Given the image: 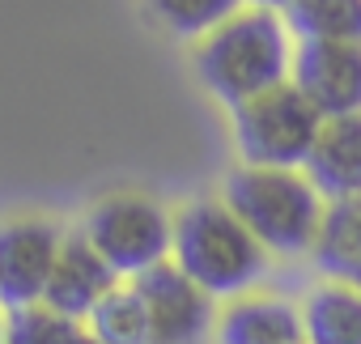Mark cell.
<instances>
[{"mask_svg": "<svg viewBox=\"0 0 361 344\" xmlns=\"http://www.w3.org/2000/svg\"><path fill=\"white\" fill-rule=\"evenodd\" d=\"M293 51H298V35L281 9L243 5L217 30L196 39L192 64H196L200 85L217 102L238 106V102L289 81Z\"/></svg>", "mask_w": 361, "mask_h": 344, "instance_id": "6da1fadb", "label": "cell"}, {"mask_svg": "<svg viewBox=\"0 0 361 344\" xmlns=\"http://www.w3.org/2000/svg\"><path fill=\"white\" fill-rule=\"evenodd\" d=\"M221 200L276 259L310 255L327 213V196L302 166H238L226 175Z\"/></svg>", "mask_w": 361, "mask_h": 344, "instance_id": "7a4b0ae2", "label": "cell"}, {"mask_svg": "<svg viewBox=\"0 0 361 344\" xmlns=\"http://www.w3.org/2000/svg\"><path fill=\"white\" fill-rule=\"evenodd\" d=\"M170 259L200 289L230 302V297L251 293L264 281L272 251L247 230V221L226 200H192L174 213Z\"/></svg>", "mask_w": 361, "mask_h": 344, "instance_id": "3957f363", "label": "cell"}, {"mask_svg": "<svg viewBox=\"0 0 361 344\" xmlns=\"http://www.w3.org/2000/svg\"><path fill=\"white\" fill-rule=\"evenodd\" d=\"M230 123L243 166H306L323 132V111L293 81H281L230 106Z\"/></svg>", "mask_w": 361, "mask_h": 344, "instance_id": "277c9868", "label": "cell"}, {"mask_svg": "<svg viewBox=\"0 0 361 344\" xmlns=\"http://www.w3.org/2000/svg\"><path fill=\"white\" fill-rule=\"evenodd\" d=\"M119 276H140L174 251V217L145 192H111L85 213L81 230Z\"/></svg>", "mask_w": 361, "mask_h": 344, "instance_id": "5b68a950", "label": "cell"}, {"mask_svg": "<svg viewBox=\"0 0 361 344\" xmlns=\"http://www.w3.org/2000/svg\"><path fill=\"white\" fill-rule=\"evenodd\" d=\"M64 238L68 234L47 217L0 221V306L22 310L43 302Z\"/></svg>", "mask_w": 361, "mask_h": 344, "instance_id": "8992f818", "label": "cell"}, {"mask_svg": "<svg viewBox=\"0 0 361 344\" xmlns=\"http://www.w3.org/2000/svg\"><path fill=\"white\" fill-rule=\"evenodd\" d=\"M132 285L149 306V327H153L149 344H200L209 327H217V306H213L217 297L200 289L174 259L153 264L149 272L132 276Z\"/></svg>", "mask_w": 361, "mask_h": 344, "instance_id": "52a82bcc", "label": "cell"}, {"mask_svg": "<svg viewBox=\"0 0 361 344\" xmlns=\"http://www.w3.org/2000/svg\"><path fill=\"white\" fill-rule=\"evenodd\" d=\"M289 81L323 111V119L361 115V43L298 39Z\"/></svg>", "mask_w": 361, "mask_h": 344, "instance_id": "ba28073f", "label": "cell"}, {"mask_svg": "<svg viewBox=\"0 0 361 344\" xmlns=\"http://www.w3.org/2000/svg\"><path fill=\"white\" fill-rule=\"evenodd\" d=\"M123 276L102 259V251L85 238V234H68L64 247H60V259H56V272L47 281V293H43V306H51L56 314H68V319H90V310L119 285Z\"/></svg>", "mask_w": 361, "mask_h": 344, "instance_id": "9c48e42d", "label": "cell"}, {"mask_svg": "<svg viewBox=\"0 0 361 344\" xmlns=\"http://www.w3.org/2000/svg\"><path fill=\"white\" fill-rule=\"evenodd\" d=\"M217 344H310L302 306L276 293H243L230 297L217 314Z\"/></svg>", "mask_w": 361, "mask_h": 344, "instance_id": "30bf717a", "label": "cell"}, {"mask_svg": "<svg viewBox=\"0 0 361 344\" xmlns=\"http://www.w3.org/2000/svg\"><path fill=\"white\" fill-rule=\"evenodd\" d=\"M310 183L331 200L361 196V115H336L323 119V132L306 157Z\"/></svg>", "mask_w": 361, "mask_h": 344, "instance_id": "8fae6325", "label": "cell"}, {"mask_svg": "<svg viewBox=\"0 0 361 344\" xmlns=\"http://www.w3.org/2000/svg\"><path fill=\"white\" fill-rule=\"evenodd\" d=\"M314 268L331 281H348L361 289V196L331 200L323 213L319 242L310 251Z\"/></svg>", "mask_w": 361, "mask_h": 344, "instance_id": "7c38bea8", "label": "cell"}, {"mask_svg": "<svg viewBox=\"0 0 361 344\" xmlns=\"http://www.w3.org/2000/svg\"><path fill=\"white\" fill-rule=\"evenodd\" d=\"M310 344H361V289L348 281H323L302 297Z\"/></svg>", "mask_w": 361, "mask_h": 344, "instance_id": "4fadbf2b", "label": "cell"}, {"mask_svg": "<svg viewBox=\"0 0 361 344\" xmlns=\"http://www.w3.org/2000/svg\"><path fill=\"white\" fill-rule=\"evenodd\" d=\"M90 331L106 344H149L153 327H149V306L140 297V289L128 281H119L94 310H90Z\"/></svg>", "mask_w": 361, "mask_h": 344, "instance_id": "5bb4252c", "label": "cell"}, {"mask_svg": "<svg viewBox=\"0 0 361 344\" xmlns=\"http://www.w3.org/2000/svg\"><path fill=\"white\" fill-rule=\"evenodd\" d=\"M285 22L298 39L361 43V0H289Z\"/></svg>", "mask_w": 361, "mask_h": 344, "instance_id": "9a60e30c", "label": "cell"}, {"mask_svg": "<svg viewBox=\"0 0 361 344\" xmlns=\"http://www.w3.org/2000/svg\"><path fill=\"white\" fill-rule=\"evenodd\" d=\"M145 5L153 9V18L178 35V39H204L209 30H217L230 13H238L247 0H145Z\"/></svg>", "mask_w": 361, "mask_h": 344, "instance_id": "2e32d148", "label": "cell"}, {"mask_svg": "<svg viewBox=\"0 0 361 344\" xmlns=\"http://www.w3.org/2000/svg\"><path fill=\"white\" fill-rule=\"evenodd\" d=\"M9 327V344H73L81 336L77 319L68 314H56L51 306H22V310H9L5 319Z\"/></svg>", "mask_w": 361, "mask_h": 344, "instance_id": "e0dca14e", "label": "cell"}, {"mask_svg": "<svg viewBox=\"0 0 361 344\" xmlns=\"http://www.w3.org/2000/svg\"><path fill=\"white\" fill-rule=\"evenodd\" d=\"M247 5H259V9H281V13H285V9H289V0H247Z\"/></svg>", "mask_w": 361, "mask_h": 344, "instance_id": "ac0fdd59", "label": "cell"}, {"mask_svg": "<svg viewBox=\"0 0 361 344\" xmlns=\"http://www.w3.org/2000/svg\"><path fill=\"white\" fill-rule=\"evenodd\" d=\"M73 344H106V340H98V336H94V331H81V336H77V340H73Z\"/></svg>", "mask_w": 361, "mask_h": 344, "instance_id": "d6986e66", "label": "cell"}, {"mask_svg": "<svg viewBox=\"0 0 361 344\" xmlns=\"http://www.w3.org/2000/svg\"><path fill=\"white\" fill-rule=\"evenodd\" d=\"M0 344H9V327H5V319H0Z\"/></svg>", "mask_w": 361, "mask_h": 344, "instance_id": "ffe728a7", "label": "cell"}]
</instances>
